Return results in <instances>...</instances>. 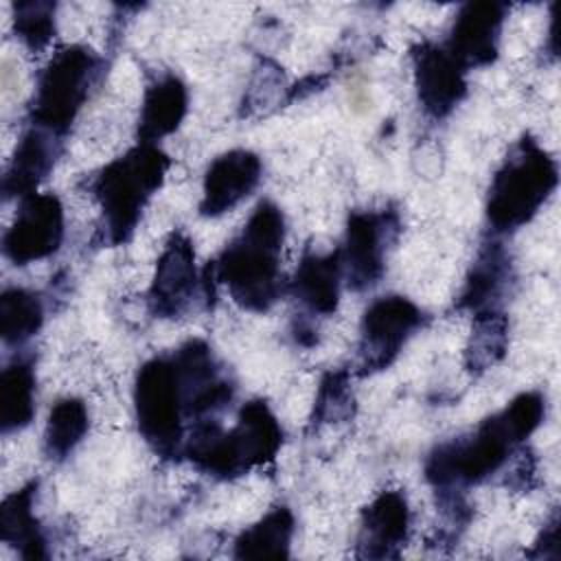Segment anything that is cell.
<instances>
[{
    "label": "cell",
    "mask_w": 561,
    "mask_h": 561,
    "mask_svg": "<svg viewBox=\"0 0 561 561\" xmlns=\"http://www.w3.org/2000/svg\"><path fill=\"white\" fill-rule=\"evenodd\" d=\"M188 110L186 85L175 75H164L145 90L138 118V142H151L173 134Z\"/></svg>",
    "instance_id": "cell-19"
},
{
    "label": "cell",
    "mask_w": 561,
    "mask_h": 561,
    "mask_svg": "<svg viewBox=\"0 0 561 561\" xmlns=\"http://www.w3.org/2000/svg\"><path fill=\"white\" fill-rule=\"evenodd\" d=\"M61 136L31 125L18 140L11 162L7 167L2 191L4 197L33 195L42 180L53 171L55 160L61 151Z\"/></svg>",
    "instance_id": "cell-16"
},
{
    "label": "cell",
    "mask_w": 561,
    "mask_h": 561,
    "mask_svg": "<svg viewBox=\"0 0 561 561\" xmlns=\"http://www.w3.org/2000/svg\"><path fill=\"white\" fill-rule=\"evenodd\" d=\"M508 344V320L497 309L473 316V329L465 348V366L469 373H484L495 366Z\"/></svg>",
    "instance_id": "cell-25"
},
{
    "label": "cell",
    "mask_w": 561,
    "mask_h": 561,
    "mask_svg": "<svg viewBox=\"0 0 561 561\" xmlns=\"http://www.w3.org/2000/svg\"><path fill=\"white\" fill-rule=\"evenodd\" d=\"M283 210L274 202L263 199L219 259L208 263L206 274L210 280L226 285L230 298L241 309L263 313L283 294Z\"/></svg>",
    "instance_id": "cell-2"
},
{
    "label": "cell",
    "mask_w": 561,
    "mask_h": 561,
    "mask_svg": "<svg viewBox=\"0 0 561 561\" xmlns=\"http://www.w3.org/2000/svg\"><path fill=\"white\" fill-rule=\"evenodd\" d=\"M294 535V515L287 506H276L256 524L245 528L234 541L237 559H285Z\"/></svg>",
    "instance_id": "cell-21"
},
{
    "label": "cell",
    "mask_w": 561,
    "mask_h": 561,
    "mask_svg": "<svg viewBox=\"0 0 561 561\" xmlns=\"http://www.w3.org/2000/svg\"><path fill=\"white\" fill-rule=\"evenodd\" d=\"M90 419L85 403L77 397L59 399L48 414L44 432V451L53 460H64L83 440Z\"/></svg>",
    "instance_id": "cell-23"
},
{
    "label": "cell",
    "mask_w": 561,
    "mask_h": 561,
    "mask_svg": "<svg viewBox=\"0 0 561 561\" xmlns=\"http://www.w3.org/2000/svg\"><path fill=\"white\" fill-rule=\"evenodd\" d=\"M197 265L195 248L186 232L175 230L156 263L153 280L147 294L149 311L156 318H178L182 316L197 289Z\"/></svg>",
    "instance_id": "cell-11"
},
{
    "label": "cell",
    "mask_w": 561,
    "mask_h": 561,
    "mask_svg": "<svg viewBox=\"0 0 561 561\" xmlns=\"http://www.w3.org/2000/svg\"><path fill=\"white\" fill-rule=\"evenodd\" d=\"M528 557H543V559H559V513H554L543 530L539 533L533 550Z\"/></svg>",
    "instance_id": "cell-28"
},
{
    "label": "cell",
    "mask_w": 561,
    "mask_h": 561,
    "mask_svg": "<svg viewBox=\"0 0 561 561\" xmlns=\"http://www.w3.org/2000/svg\"><path fill=\"white\" fill-rule=\"evenodd\" d=\"M64 241V206L53 193L22 197L18 215L2 237V254L13 265L53 256Z\"/></svg>",
    "instance_id": "cell-9"
},
{
    "label": "cell",
    "mask_w": 561,
    "mask_h": 561,
    "mask_svg": "<svg viewBox=\"0 0 561 561\" xmlns=\"http://www.w3.org/2000/svg\"><path fill=\"white\" fill-rule=\"evenodd\" d=\"M541 392L517 394L502 412L484 419L469 436L454 438L432 449L425 460V480L440 491H462L500 471L513 449L543 421Z\"/></svg>",
    "instance_id": "cell-1"
},
{
    "label": "cell",
    "mask_w": 561,
    "mask_h": 561,
    "mask_svg": "<svg viewBox=\"0 0 561 561\" xmlns=\"http://www.w3.org/2000/svg\"><path fill=\"white\" fill-rule=\"evenodd\" d=\"M169 164L167 153L158 145L138 142L94 175L92 193L112 245L129 241L145 206L162 186Z\"/></svg>",
    "instance_id": "cell-3"
},
{
    "label": "cell",
    "mask_w": 561,
    "mask_h": 561,
    "mask_svg": "<svg viewBox=\"0 0 561 561\" xmlns=\"http://www.w3.org/2000/svg\"><path fill=\"white\" fill-rule=\"evenodd\" d=\"M13 31L31 53L44 50L55 35V2L13 4Z\"/></svg>",
    "instance_id": "cell-26"
},
{
    "label": "cell",
    "mask_w": 561,
    "mask_h": 561,
    "mask_svg": "<svg viewBox=\"0 0 561 561\" xmlns=\"http://www.w3.org/2000/svg\"><path fill=\"white\" fill-rule=\"evenodd\" d=\"M504 18L506 7L500 2H469L456 13L443 46L467 70L486 66L497 57Z\"/></svg>",
    "instance_id": "cell-12"
},
{
    "label": "cell",
    "mask_w": 561,
    "mask_h": 561,
    "mask_svg": "<svg viewBox=\"0 0 561 561\" xmlns=\"http://www.w3.org/2000/svg\"><path fill=\"white\" fill-rule=\"evenodd\" d=\"M35 373L26 359H15L0 375V430L2 434L26 427L35 412Z\"/></svg>",
    "instance_id": "cell-22"
},
{
    "label": "cell",
    "mask_w": 561,
    "mask_h": 561,
    "mask_svg": "<svg viewBox=\"0 0 561 561\" xmlns=\"http://www.w3.org/2000/svg\"><path fill=\"white\" fill-rule=\"evenodd\" d=\"M353 416V392L346 370H331L322 377L313 401L311 425L337 423Z\"/></svg>",
    "instance_id": "cell-27"
},
{
    "label": "cell",
    "mask_w": 561,
    "mask_h": 561,
    "mask_svg": "<svg viewBox=\"0 0 561 561\" xmlns=\"http://www.w3.org/2000/svg\"><path fill=\"white\" fill-rule=\"evenodd\" d=\"M234 478L272 462L283 445V430L263 399H252L239 410L237 425L226 432Z\"/></svg>",
    "instance_id": "cell-14"
},
{
    "label": "cell",
    "mask_w": 561,
    "mask_h": 561,
    "mask_svg": "<svg viewBox=\"0 0 561 561\" xmlns=\"http://www.w3.org/2000/svg\"><path fill=\"white\" fill-rule=\"evenodd\" d=\"M101 59L85 46L59 48L37 77L31 125L66 136L99 81Z\"/></svg>",
    "instance_id": "cell-5"
},
{
    "label": "cell",
    "mask_w": 561,
    "mask_h": 561,
    "mask_svg": "<svg viewBox=\"0 0 561 561\" xmlns=\"http://www.w3.org/2000/svg\"><path fill=\"white\" fill-rule=\"evenodd\" d=\"M399 230L397 210H355L348 215L340 259L342 274L353 291H364L379 283L388 245L394 243Z\"/></svg>",
    "instance_id": "cell-8"
},
{
    "label": "cell",
    "mask_w": 561,
    "mask_h": 561,
    "mask_svg": "<svg viewBox=\"0 0 561 561\" xmlns=\"http://www.w3.org/2000/svg\"><path fill=\"white\" fill-rule=\"evenodd\" d=\"M261 182V158L248 149H230L217 156L202 184L199 215L219 217L243 202Z\"/></svg>",
    "instance_id": "cell-13"
},
{
    "label": "cell",
    "mask_w": 561,
    "mask_h": 561,
    "mask_svg": "<svg viewBox=\"0 0 561 561\" xmlns=\"http://www.w3.org/2000/svg\"><path fill=\"white\" fill-rule=\"evenodd\" d=\"M410 57L423 112L434 121L449 116L467 94V68L443 44L434 42L416 44Z\"/></svg>",
    "instance_id": "cell-10"
},
{
    "label": "cell",
    "mask_w": 561,
    "mask_h": 561,
    "mask_svg": "<svg viewBox=\"0 0 561 561\" xmlns=\"http://www.w3.org/2000/svg\"><path fill=\"white\" fill-rule=\"evenodd\" d=\"M37 482L24 484L20 491L4 497L0 506V539L13 548L24 559H46V539L42 535L39 522L33 515Z\"/></svg>",
    "instance_id": "cell-20"
},
{
    "label": "cell",
    "mask_w": 561,
    "mask_h": 561,
    "mask_svg": "<svg viewBox=\"0 0 561 561\" xmlns=\"http://www.w3.org/2000/svg\"><path fill=\"white\" fill-rule=\"evenodd\" d=\"M44 324L39 294L24 287H9L0 296V335L4 344H24Z\"/></svg>",
    "instance_id": "cell-24"
},
{
    "label": "cell",
    "mask_w": 561,
    "mask_h": 561,
    "mask_svg": "<svg viewBox=\"0 0 561 561\" xmlns=\"http://www.w3.org/2000/svg\"><path fill=\"white\" fill-rule=\"evenodd\" d=\"M421 324L423 311L405 296H381L370 302L359 324V375L388 368Z\"/></svg>",
    "instance_id": "cell-7"
},
{
    "label": "cell",
    "mask_w": 561,
    "mask_h": 561,
    "mask_svg": "<svg viewBox=\"0 0 561 561\" xmlns=\"http://www.w3.org/2000/svg\"><path fill=\"white\" fill-rule=\"evenodd\" d=\"M134 414L138 432L162 458H175L184 447V394L171 357H151L134 381Z\"/></svg>",
    "instance_id": "cell-6"
},
{
    "label": "cell",
    "mask_w": 561,
    "mask_h": 561,
    "mask_svg": "<svg viewBox=\"0 0 561 561\" xmlns=\"http://www.w3.org/2000/svg\"><path fill=\"white\" fill-rule=\"evenodd\" d=\"M342 259L340 250L329 254L305 252L300 259L291 289L296 298L313 313L331 316L340 302V285H342Z\"/></svg>",
    "instance_id": "cell-18"
},
{
    "label": "cell",
    "mask_w": 561,
    "mask_h": 561,
    "mask_svg": "<svg viewBox=\"0 0 561 561\" xmlns=\"http://www.w3.org/2000/svg\"><path fill=\"white\" fill-rule=\"evenodd\" d=\"M559 182L554 158L530 136L513 145L495 171L486 195V221L493 232H508L528 224Z\"/></svg>",
    "instance_id": "cell-4"
},
{
    "label": "cell",
    "mask_w": 561,
    "mask_h": 561,
    "mask_svg": "<svg viewBox=\"0 0 561 561\" xmlns=\"http://www.w3.org/2000/svg\"><path fill=\"white\" fill-rule=\"evenodd\" d=\"M410 506L401 491H381L364 506L357 533V557L394 559L408 541Z\"/></svg>",
    "instance_id": "cell-15"
},
{
    "label": "cell",
    "mask_w": 561,
    "mask_h": 561,
    "mask_svg": "<svg viewBox=\"0 0 561 561\" xmlns=\"http://www.w3.org/2000/svg\"><path fill=\"white\" fill-rule=\"evenodd\" d=\"M511 280V261L500 241H484L471 263L456 307L462 311H493Z\"/></svg>",
    "instance_id": "cell-17"
}]
</instances>
